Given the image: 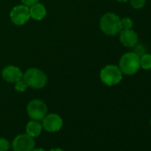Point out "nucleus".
Masks as SVG:
<instances>
[{
    "label": "nucleus",
    "instance_id": "412c9836",
    "mask_svg": "<svg viewBox=\"0 0 151 151\" xmlns=\"http://www.w3.org/2000/svg\"><path fill=\"white\" fill-rule=\"evenodd\" d=\"M50 151H64V150L60 148V147H55V148H52Z\"/></svg>",
    "mask_w": 151,
    "mask_h": 151
},
{
    "label": "nucleus",
    "instance_id": "6ab92c4d",
    "mask_svg": "<svg viewBox=\"0 0 151 151\" xmlns=\"http://www.w3.org/2000/svg\"><path fill=\"white\" fill-rule=\"evenodd\" d=\"M38 1L39 0H22V2L27 6H31L38 3Z\"/></svg>",
    "mask_w": 151,
    "mask_h": 151
},
{
    "label": "nucleus",
    "instance_id": "4468645a",
    "mask_svg": "<svg viewBox=\"0 0 151 151\" xmlns=\"http://www.w3.org/2000/svg\"><path fill=\"white\" fill-rule=\"evenodd\" d=\"M130 4L134 9H141L146 5V0H129Z\"/></svg>",
    "mask_w": 151,
    "mask_h": 151
},
{
    "label": "nucleus",
    "instance_id": "0eeeda50",
    "mask_svg": "<svg viewBox=\"0 0 151 151\" xmlns=\"http://www.w3.org/2000/svg\"><path fill=\"white\" fill-rule=\"evenodd\" d=\"M10 17L12 22L16 25L25 24L30 18L29 6L25 5H19L14 6L10 13Z\"/></svg>",
    "mask_w": 151,
    "mask_h": 151
},
{
    "label": "nucleus",
    "instance_id": "f3484780",
    "mask_svg": "<svg viewBox=\"0 0 151 151\" xmlns=\"http://www.w3.org/2000/svg\"><path fill=\"white\" fill-rule=\"evenodd\" d=\"M132 21L130 18H124L121 20V26H122V29H131L132 27Z\"/></svg>",
    "mask_w": 151,
    "mask_h": 151
},
{
    "label": "nucleus",
    "instance_id": "f03ea898",
    "mask_svg": "<svg viewBox=\"0 0 151 151\" xmlns=\"http://www.w3.org/2000/svg\"><path fill=\"white\" fill-rule=\"evenodd\" d=\"M139 56L134 52L124 53L119 60V68L123 74L126 76H132L139 69Z\"/></svg>",
    "mask_w": 151,
    "mask_h": 151
},
{
    "label": "nucleus",
    "instance_id": "f8f14e48",
    "mask_svg": "<svg viewBox=\"0 0 151 151\" xmlns=\"http://www.w3.org/2000/svg\"><path fill=\"white\" fill-rule=\"evenodd\" d=\"M30 17L37 21H41L45 17L46 10L45 7L39 3H37L33 6H31V8L29 9Z\"/></svg>",
    "mask_w": 151,
    "mask_h": 151
},
{
    "label": "nucleus",
    "instance_id": "39448f33",
    "mask_svg": "<svg viewBox=\"0 0 151 151\" xmlns=\"http://www.w3.org/2000/svg\"><path fill=\"white\" fill-rule=\"evenodd\" d=\"M27 113L32 120H43L47 113V106L41 100H32L27 106Z\"/></svg>",
    "mask_w": 151,
    "mask_h": 151
},
{
    "label": "nucleus",
    "instance_id": "9d476101",
    "mask_svg": "<svg viewBox=\"0 0 151 151\" xmlns=\"http://www.w3.org/2000/svg\"><path fill=\"white\" fill-rule=\"evenodd\" d=\"M3 78L9 83H16L19 80L22 79V70L15 66L6 67L2 71Z\"/></svg>",
    "mask_w": 151,
    "mask_h": 151
},
{
    "label": "nucleus",
    "instance_id": "a211bd4d",
    "mask_svg": "<svg viewBox=\"0 0 151 151\" xmlns=\"http://www.w3.org/2000/svg\"><path fill=\"white\" fill-rule=\"evenodd\" d=\"M134 47V52L137 54V55H139V57L141 56V55H143L144 53H146V49H145V47L142 45H139L138 43L133 46Z\"/></svg>",
    "mask_w": 151,
    "mask_h": 151
},
{
    "label": "nucleus",
    "instance_id": "1a4fd4ad",
    "mask_svg": "<svg viewBox=\"0 0 151 151\" xmlns=\"http://www.w3.org/2000/svg\"><path fill=\"white\" fill-rule=\"evenodd\" d=\"M119 35L120 42L125 46V47H133L139 41L138 35L135 31H133L131 29H122Z\"/></svg>",
    "mask_w": 151,
    "mask_h": 151
},
{
    "label": "nucleus",
    "instance_id": "20e7f679",
    "mask_svg": "<svg viewBox=\"0 0 151 151\" xmlns=\"http://www.w3.org/2000/svg\"><path fill=\"white\" fill-rule=\"evenodd\" d=\"M101 80L109 86L119 84L123 78V73L116 65H107L101 70Z\"/></svg>",
    "mask_w": 151,
    "mask_h": 151
},
{
    "label": "nucleus",
    "instance_id": "6e6552de",
    "mask_svg": "<svg viewBox=\"0 0 151 151\" xmlns=\"http://www.w3.org/2000/svg\"><path fill=\"white\" fill-rule=\"evenodd\" d=\"M63 125L62 118L57 114H49L43 118L42 126L48 132H56Z\"/></svg>",
    "mask_w": 151,
    "mask_h": 151
},
{
    "label": "nucleus",
    "instance_id": "423d86ee",
    "mask_svg": "<svg viewBox=\"0 0 151 151\" xmlns=\"http://www.w3.org/2000/svg\"><path fill=\"white\" fill-rule=\"evenodd\" d=\"M36 146L34 138L30 137L27 133L19 134L16 136L12 143L14 151H31Z\"/></svg>",
    "mask_w": 151,
    "mask_h": 151
},
{
    "label": "nucleus",
    "instance_id": "4be33fe9",
    "mask_svg": "<svg viewBox=\"0 0 151 151\" xmlns=\"http://www.w3.org/2000/svg\"><path fill=\"white\" fill-rule=\"evenodd\" d=\"M116 1H118V2H122V3H125V2L129 1V0H116Z\"/></svg>",
    "mask_w": 151,
    "mask_h": 151
},
{
    "label": "nucleus",
    "instance_id": "aec40b11",
    "mask_svg": "<svg viewBox=\"0 0 151 151\" xmlns=\"http://www.w3.org/2000/svg\"><path fill=\"white\" fill-rule=\"evenodd\" d=\"M31 151H46V150H45L44 148H42V147H34Z\"/></svg>",
    "mask_w": 151,
    "mask_h": 151
},
{
    "label": "nucleus",
    "instance_id": "2eb2a0df",
    "mask_svg": "<svg viewBox=\"0 0 151 151\" xmlns=\"http://www.w3.org/2000/svg\"><path fill=\"white\" fill-rule=\"evenodd\" d=\"M10 147V142L6 138L0 137V151H8Z\"/></svg>",
    "mask_w": 151,
    "mask_h": 151
},
{
    "label": "nucleus",
    "instance_id": "dca6fc26",
    "mask_svg": "<svg viewBox=\"0 0 151 151\" xmlns=\"http://www.w3.org/2000/svg\"><path fill=\"white\" fill-rule=\"evenodd\" d=\"M27 87H28V85H27V83L25 82L24 79L23 80L21 79L18 82H16L15 86H14L15 90L18 91V92H24L27 89Z\"/></svg>",
    "mask_w": 151,
    "mask_h": 151
},
{
    "label": "nucleus",
    "instance_id": "7ed1b4c3",
    "mask_svg": "<svg viewBox=\"0 0 151 151\" xmlns=\"http://www.w3.org/2000/svg\"><path fill=\"white\" fill-rule=\"evenodd\" d=\"M23 79L27 83L28 86H30L35 89L43 88L47 83L46 75L42 70L35 68H29L24 73Z\"/></svg>",
    "mask_w": 151,
    "mask_h": 151
},
{
    "label": "nucleus",
    "instance_id": "ddd939ff",
    "mask_svg": "<svg viewBox=\"0 0 151 151\" xmlns=\"http://www.w3.org/2000/svg\"><path fill=\"white\" fill-rule=\"evenodd\" d=\"M139 65L143 69H151V54L144 53L139 57Z\"/></svg>",
    "mask_w": 151,
    "mask_h": 151
},
{
    "label": "nucleus",
    "instance_id": "5701e85b",
    "mask_svg": "<svg viewBox=\"0 0 151 151\" xmlns=\"http://www.w3.org/2000/svg\"><path fill=\"white\" fill-rule=\"evenodd\" d=\"M150 125H151V119H150Z\"/></svg>",
    "mask_w": 151,
    "mask_h": 151
},
{
    "label": "nucleus",
    "instance_id": "9b49d317",
    "mask_svg": "<svg viewBox=\"0 0 151 151\" xmlns=\"http://www.w3.org/2000/svg\"><path fill=\"white\" fill-rule=\"evenodd\" d=\"M42 129H43V126L38 121L31 120L27 124L26 133L32 138H36V137H38L40 135Z\"/></svg>",
    "mask_w": 151,
    "mask_h": 151
},
{
    "label": "nucleus",
    "instance_id": "f257e3e1",
    "mask_svg": "<svg viewBox=\"0 0 151 151\" xmlns=\"http://www.w3.org/2000/svg\"><path fill=\"white\" fill-rule=\"evenodd\" d=\"M101 29L108 36H116L122 30L120 17L113 13L105 14L100 21Z\"/></svg>",
    "mask_w": 151,
    "mask_h": 151
}]
</instances>
